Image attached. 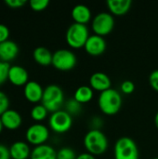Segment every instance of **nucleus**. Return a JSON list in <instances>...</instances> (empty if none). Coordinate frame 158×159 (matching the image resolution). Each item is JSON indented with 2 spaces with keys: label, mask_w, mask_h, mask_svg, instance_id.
Masks as SVG:
<instances>
[{
  "label": "nucleus",
  "mask_w": 158,
  "mask_h": 159,
  "mask_svg": "<svg viewBox=\"0 0 158 159\" xmlns=\"http://www.w3.org/2000/svg\"><path fill=\"white\" fill-rule=\"evenodd\" d=\"M25 137L29 143L34 146L42 145L47 141L49 137V130L45 125L36 123L27 129Z\"/></svg>",
  "instance_id": "1a4fd4ad"
},
{
  "label": "nucleus",
  "mask_w": 158,
  "mask_h": 159,
  "mask_svg": "<svg viewBox=\"0 0 158 159\" xmlns=\"http://www.w3.org/2000/svg\"><path fill=\"white\" fill-rule=\"evenodd\" d=\"M98 105L103 114L107 116H114L121 109L122 97L117 90L111 88L100 94Z\"/></svg>",
  "instance_id": "f257e3e1"
},
{
  "label": "nucleus",
  "mask_w": 158,
  "mask_h": 159,
  "mask_svg": "<svg viewBox=\"0 0 158 159\" xmlns=\"http://www.w3.org/2000/svg\"><path fill=\"white\" fill-rule=\"evenodd\" d=\"M0 117L4 125V128L9 130L18 129L21 126V123H22L21 116L16 110L8 109Z\"/></svg>",
  "instance_id": "4468645a"
},
{
  "label": "nucleus",
  "mask_w": 158,
  "mask_h": 159,
  "mask_svg": "<svg viewBox=\"0 0 158 159\" xmlns=\"http://www.w3.org/2000/svg\"><path fill=\"white\" fill-rule=\"evenodd\" d=\"M155 125H156V129H158V112H157V113H156V116H155Z\"/></svg>",
  "instance_id": "72a5a7b5"
},
{
  "label": "nucleus",
  "mask_w": 158,
  "mask_h": 159,
  "mask_svg": "<svg viewBox=\"0 0 158 159\" xmlns=\"http://www.w3.org/2000/svg\"><path fill=\"white\" fill-rule=\"evenodd\" d=\"M19 46L11 40H7L0 43V61L9 63L19 54Z\"/></svg>",
  "instance_id": "2eb2a0df"
},
{
  "label": "nucleus",
  "mask_w": 158,
  "mask_h": 159,
  "mask_svg": "<svg viewBox=\"0 0 158 159\" xmlns=\"http://www.w3.org/2000/svg\"><path fill=\"white\" fill-rule=\"evenodd\" d=\"M64 102V94L62 89L57 85H49L44 89L41 104H43L48 112L55 113L61 110Z\"/></svg>",
  "instance_id": "7ed1b4c3"
},
{
  "label": "nucleus",
  "mask_w": 158,
  "mask_h": 159,
  "mask_svg": "<svg viewBox=\"0 0 158 159\" xmlns=\"http://www.w3.org/2000/svg\"><path fill=\"white\" fill-rule=\"evenodd\" d=\"M30 159H57V152L53 147L45 143L32 150Z\"/></svg>",
  "instance_id": "6ab92c4d"
},
{
  "label": "nucleus",
  "mask_w": 158,
  "mask_h": 159,
  "mask_svg": "<svg viewBox=\"0 0 158 159\" xmlns=\"http://www.w3.org/2000/svg\"><path fill=\"white\" fill-rule=\"evenodd\" d=\"M77 60L75 54L69 49H58L53 53L52 65L59 71H70L76 65Z\"/></svg>",
  "instance_id": "423d86ee"
},
{
  "label": "nucleus",
  "mask_w": 158,
  "mask_h": 159,
  "mask_svg": "<svg viewBox=\"0 0 158 159\" xmlns=\"http://www.w3.org/2000/svg\"><path fill=\"white\" fill-rule=\"evenodd\" d=\"M84 145L88 153L92 156H100L106 152L108 140L103 132L98 129L89 130L84 138Z\"/></svg>",
  "instance_id": "f03ea898"
},
{
  "label": "nucleus",
  "mask_w": 158,
  "mask_h": 159,
  "mask_svg": "<svg viewBox=\"0 0 158 159\" xmlns=\"http://www.w3.org/2000/svg\"><path fill=\"white\" fill-rule=\"evenodd\" d=\"M120 89H121V91L124 93V94H131L134 92L135 90V85L132 81L130 80H125L122 82L121 86H120Z\"/></svg>",
  "instance_id": "cd10ccee"
},
{
  "label": "nucleus",
  "mask_w": 158,
  "mask_h": 159,
  "mask_svg": "<svg viewBox=\"0 0 158 159\" xmlns=\"http://www.w3.org/2000/svg\"><path fill=\"white\" fill-rule=\"evenodd\" d=\"M72 18L75 23L87 25L91 20V11L85 5H76L72 9Z\"/></svg>",
  "instance_id": "f3484780"
},
{
  "label": "nucleus",
  "mask_w": 158,
  "mask_h": 159,
  "mask_svg": "<svg viewBox=\"0 0 158 159\" xmlns=\"http://www.w3.org/2000/svg\"><path fill=\"white\" fill-rule=\"evenodd\" d=\"M75 152L70 147H62L57 152V159H76Z\"/></svg>",
  "instance_id": "b1692460"
},
{
  "label": "nucleus",
  "mask_w": 158,
  "mask_h": 159,
  "mask_svg": "<svg viewBox=\"0 0 158 159\" xmlns=\"http://www.w3.org/2000/svg\"><path fill=\"white\" fill-rule=\"evenodd\" d=\"M7 80L14 86H25L29 82V75L27 70L20 65H11L8 71Z\"/></svg>",
  "instance_id": "9b49d317"
},
{
  "label": "nucleus",
  "mask_w": 158,
  "mask_h": 159,
  "mask_svg": "<svg viewBox=\"0 0 158 159\" xmlns=\"http://www.w3.org/2000/svg\"><path fill=\"white\" fill-rule=\"evenodd\" d=\"M149 84L154 90L158 92V69L151 73L149 76Z\"/></svg>",
  "instance_id": "c85d7f7f"
},
{
  "label": "nucleus",
  "mask_w": 158,
  "mask_h": 159,
  "mask_svg": "<svg viewBox=\"0 0 158 159\" xmlns=\"http://www.w3.org/2000/svg\"><path fill=\"white\" fill-rule=\"evenodd\" d=\"M106 4L112 15L124 16L129 11L132 2L131 0H108Z\"/></svg>",
  "instance_id": "dca6fc26"
},
{
  "label": "nucleus",
  "mask_w": 158,
  "mask_h": 159,
  "mask_svg": "<svg viewBox=\"0 0 158 159\" xmlns=\"http://www.w3.org/2000/svg\"><path fill=\"white\" fill-rule=\"evenodd\" d=\"M81 105L78 102H76L74 99H71L69 100L67 102H66V112L68 114H70L71 116H74V115H78L81 111Z\"/></svg>",
  "instance_id": "5701e85b"
},
{
  "label": "nucleus",
  "mask_w": 158,
  "mask_h": 159,
  "mask_svg": "<svg viewBox=\"0 0 158 159\" xmlns=\"http://www.w3.org/2000/svg\"><path fill=\"white\" fill-rule=\"evenodd\" d=\"M9 107V99L7 95L0 90V116L8 110Z\"/></svg>",
  "instance_id": "bb28decb"
},
{
  "label": "nucleus",
  "mask_w": 158,
  "mask_h": 159,
  "mask_svg": "<svg viewBox=\"0 0 158 159\" xmlns=\"http://www.w3.org/2000/svg\"><path fill=\"white\" fill-rule=\"evenodd\" d=\"M91 27L95 34L103 37L109 34L114 30V16L108 12H101L93 18Z\"/></svg>",
  "instance_id": "0eeeda50"
},
{
  "label": "nucleus",
  "mask_w": 158,
  "mask_h": 159,
  "mask_svg": "<svg viewBox=\"0 0 158 159\" xmlns=\"http://www.w3.org/2000/svg\"><path fill=\"white\" fill-rule=\"evenodd\" d=\"M89 87L96 91L103 92L111 89V79L110 77L102 72H97L91 75L89 78Z\"/></svg>",
  "instance_id": "ddd939ff"
},
{
  "label": "nucleus",
  "mask_w": 158,
  "mask_h": 159,
  "mask_svg": "<svg viewBox=\"0 0 158 159\" xmlns=\"http://www.w3.org/2000/svg\"><path fill=\"white\" fill-rule=\"evenodd\" d=\"M48 125L54 132L65 133L71 129L73 125V118L72 116L66 111L60 110L51 114L48 120Z\"/></svg>",
  "instance_id": "6e6552de"
},
{
  "label": "nucleus",
  "mask_w": 158,
  "mask_h": 159,
  "mask_svg": "<svg viewBox=\"0 0 158 159\" xmlns=\"http://www.w3.org/2000/svg\"><path fill=\"white\" fill-rule=\"evenodd\" d=\"M30 7L34 11H42L45 10L49 5L48 0H31L29 2Z\"/></svg>",
  "instance_id": "393cba45"
},
{
  "label": "nucleus",
  "mask_w": 158,
  "mask_h": 159,
  "mask_svg": "<svg viewBox=\"0 0 158 159\" xmlns=\"http://www.w3.org/2000/svg\"><path fill=\"white\" fill-rule=\"evenodd\" d=\"M44 89L36 81H29L23 89V94L25 99L33 103H36L42 101Z\"/></svg>",
  "instance_id": "f8f14e48"
},
{
  "label": "nucleus",
  "mask_w": 158,
  "mask_h": 159,
  "mask_svg": "<svg viewBox=\"0 0 158 159\" xmlns=\"http://www.w3.org/2000/svg\"><path fill=\"white\" fill-rule=\"evenodd\" d=\"M3 129H4V125H3V123H2V120H1V117H0V133L2 132Z\"/></svg>",
  "instance_id": "f704fd0d"
},
{
  "label": "nucleus",
  "mask_w": 158,
  "mask_h": 159,
  "mask_svg": "<svg viewBox=\"0 0 158 159\" xmlns=\"http://www.w3.org/2000/svg\"><path fill=\"white\" fill-rule=\"evenodd\" d=\"M27 3L26 0H6L5 4L11 8H20Z\"/></svg>",
  "instance_id": "c756f323"
},
{
  "label": "nucleus",
  "mask_w": 158,
  "mask_h": 159,
  "mask_svg": "<svg viewBox=\"0 0 158 159\" xmlns=\"http://www.w3.org/2000/svg\"><path fill=\"white\" fill-rule=\"evenodd\" d=\"M76 159H96L95 158V157L94 156H92L91 154H89V153H83V154H80V155H78L77 156V157Z\"/></svg>",
  "instance_id": "473e14b6"
},
{
  "label": "nucleus",
  "mask_w": 158,
  "mask_h": 159,
  "mask_svg": "<svg viewBox=\"0 0 158 159\" xmlns=\"http://www.w3.org/2000/svg\"><path fill=\"white\" fill-rule=\"evenodd\" d=\"M10 64L7 62H4L0 61V86L3 85L8 78V71L10 68Z\"/></svg>",
  "instance_id": "a878e982"
},
{
  "label": "nucleus",
  "mask_w": 158,
  "mask_h": 159,
  "mask_svg": "<svg viewBox=\"0 0 158 159\" xmlns=\"http://www.w3.org/2000/svg\"><path fill=\"white\" fill-rule=\"evenodd\" d=\"M93 95V89L89 86H81L77 88V89L75 90L74 99L80 104H85L92 100Z\"/></svg>",
  "instance_id": "412c9836"
},
{
  "label": "nucleus",
  "mask_w": 158,
  "mask_h": 159,
  "mask_svg": "<svg viewBox=\"0 0 158 159\" xmlns=\"http://www.w3.org/2000/svg\"><path fill=\"white\" fill-rule=\"evenodd\" d=\"M47 113L48 111L43 104H36L31 110V117L33 120L39 123L46 119V117L47 116Z\"/></svg>",
  "instance_id": "4be33fe9"
},
{
  "label": "nucleus",
  "mask_w": 158,
  "mask_h": 159,
  "mask_svg": "<svg viewBox=\"0 0 158 159\" xmlns=\"http://www.w3.org/2000/svg\"><path fill=\"white\" fill-rule=\"evenodd\" d=\"M155 159H158V157H156V158H155Z\"/></svg>",
  "instance_id": "c9c22d12"
},
{
  "label": "nucleus",
  "mask_w": 158,
  "mask_h": 159,
  "mask_svg": "<svg viewBox=\"0 0 158 159\" xmlns=\"http://www.w3.org/2000/svg\"><path fill=\"white\" fill-rule=\"evenodd\" d=\"M84 48L88 55L100 56L106 50V41L102 36L92 34L89 35Z\"/></svg>",
  "instance_id": "9d476101"
},
{
  "label": "nucleus",
  "mask_w": 158,
  "mask_h": 159,
  "mask_svg": "<svg viewBox=\"0 0 158 159\" xmlns=\"http://www.w3.org/2000/svg\"><path fill=\"white\" fill-rule=\"evenodd\" d=\"M89 37L87 25L74 22L66 31V42L73 48H84Z\"/></svg>",
  "instance_id": "20e7f679"
},
{
  "label": "nucleus",
  "mask_w": 158,
  "mask_h": 159,
  "mask_svg": "<svg viewBox=\"0 0 158 159\" xmlns=\"http://www.w3.org/2000/svg\"><path fill=\"white\" fill-rule=\"evenodd\" d=\"M33 57L35 62L42 66H48L52 63L53 54L45 47H38L33 52Z\"/></svg>",
  "instance_id": "aec40b11"
},
{
  "label": "nucleus",
  "mask_w": 158,
  "mask_h": 159,
  "mask_svg": "<svg viewBox=\"0 0 158 159\" xmlns=\"http://www.w3.org/2000/svg\"><path fill=\"white\" fill-rule=\"evenodd\" d=\"M8 36H9V30L7 26L0 23V43L8 40Z\"/></svg>",
  "instance_id": "7c9ffc66"
},
{
  "label": "nucleus",
  "mask_w": 158,
  "mask_h": 159,
  "mask_svg": "<svg viewBox=\"0 0 158 159\" xmlns=\"http://www.w3.org/2000/svg\"><path fill=\"white\" fill-rule=\"evenodd\" d=\"M10 157L12 159H28L31 156V150L27 143L18 141L9 147Z\"/></svg>",
  "instance_id": "a211bd4d"
},
{
  "label": "nucleus",
  "mask_w": 158,
  "mask_h": 159,
  "mask_svg": "<svg viewBox=\"0 0 158 159\" xmlns=\"http://www.w3.org/2000/svg\"><path fill=\"white\" fill-rule=\"evenodd\" d=\"M115 159H139L136 143L129 137L118 139L115 145Z\"/></svg>",
  "instance_id": "39448f33"
},
{
  "label": "nucleus",
  "mask_w": 158,
  "mask_h": 159,
  "mask_svg": "<svg viewBox=\"0 0 158 159\" xmlns=\"http://www.w3.org/2000/svg\"><path fill=\"white\" fill-rule=\"evenodd\" d=\"M9 148H7L4 144H0V159H10Z\"/></svg>",
  "instance_id": "2f4dec72"
}]
</instances>
